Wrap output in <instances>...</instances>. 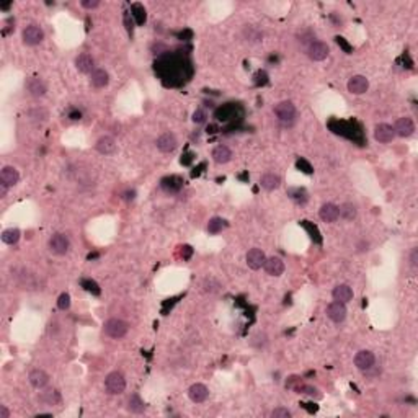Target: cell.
Returning a JSON list of instances; mask_svg holds the SVG:
<instances>
[{"mask_svg":"<svg viewBox=\"0 0 418 418\" xmlns=\"http://www.w3.org/2000/svg\"><path fill=\"white\" fill-rule=\"evenodd\" d=\"M410 265L413 266V268H417L418 266V249H413L412 254H410Z\"/></svg>","mask_w":418,"mask_h":418,"instance_id":"b9f144b4","label":"cell"},{"mask_svg":"<svg viewBox=\"0 0 418 418\" xmlns=\"http://www.w3.org/2000/svg\"><path fill=\"white\" fill-rule=\"evenodd\" d=\"M103 330H105V333H107L108 337L119 340V338L126 337L127 330H129V325H127V322H125V320H121V319H109V320L105 322Z\"/></svg>","mask_w":418,"mask_h":418,"instance_id":"3957f363","label":"cell"},{"mask_svg":"<svg viewBox=\"0 0 418 418\" xmlns=\"http://www.w3.org/2000/svg\"><path fill=\"white\" fill-rule=\"evenodd\" d=\"M90 80H91V85L96 87V89H103V87L108 85L109 75H108V72L105 71V69H95V71L91 72Z\"/></svg>","mask_w":418,"mask_h":418,"instance_id":"603a6c76","label":"cell"},{"mask_svg":"<svg viewBox=\"0 0 418 418\" xmlns=\"http://www.w3.org/2000/svg\"><path fill=\"white\" fill-rule=\"evenodd\" d=\"M10 417V412L5 405H0V418H8Z\"/></svg>","mask_w":418,"mask_h":418,"instance_id":"f6af8a7d","label":"cell"},{"mask_svg":"<svg viewBox=\"0 0 418 418\" xmlns=\"http://www.w3.org/2000/svg\"><path fill=\"white\" fill-rule=\"evenodd\" d=\"M302 226H304V227L307 229V231H309L310 237L314 238V240H315L317 243L322 242V238H320V234H319V231H317V227H315V226H312V224H309V220H302Z\"/></svg>","mask_w":418,"mask_h":418,"instance_id":"836d02e7","label":"cell"},{"mask_svg":"<svg viewBox=\"0 0 418 418\" xmlns=\"http://www.w3.org/2000/svg\"><path fill=\"white\" fill-rule=\"evenodd\" d=\"M263 268L270 276H281L284 273V261L278 256H272V258H266Z\"/></svg>","mask_w":418,"mask_h":418,"instance_id":"5bb4252c","label":"cell"},{"mask_svg":"<svg viewBox=\"0 0 418 418\" xmlns=\"http://www.w3.org/2000/svg\"><path fill=\"white\" fill-rule=\"evenodd\" d=\"M332 296L335 301L346 304V302H350L353 299V289L348 286V284H338V286L333 289Z\"/></svg>","mask_w":418,"mask_h":418,"instance_id":"44dd1931","label":"cell"},{"mask_svg":"<svg viewBox=\"0 0 418 418\" xmlns=\"http://www.w3.org/2000/svg\"><path fill=\"white\" fill-rule=\"evenodd\" d=\"M203 288H204L206 292H214V291H218V289L220 288V284L216 281V279L209 278V279H206V281L203 283Z\"/></svg>","mask_w":418,"mask_h":418,"instance_id":"d590c367","label":"cell"},{"mask_svg":"<svg viewBox=\"0 0 418 418\" xmlns=\"http://www.w3.org/2000/svg\"><path fill=\"white\" fill-rule=\"evenodd\" d=\"M299 390H302L304 394H307V396H312V397H314V396L319 397L320 396L319 390L314 389V387H310V385H302V387H299Z\"/></svg>","mask_w":418,"mask_h":418,"instance_id":"ab89813d","label":"cell"},{"mask_svg":"<svg viewBox=\"0 0 418 418\" xmlns=\"http://www.w3.org/2000/svg\"><path fill=\"white\" fill-rule=\"evenodd\" d=\"M82 284H84V288L87 289V291H90V292H93V294H100L98 284H96L95 281H89V279H84V281H82Z\"/></svg>","mask_w":418,"mask_h":418,"instance_id":"f35d334b","label":"cell"},{"mask_svg":"<svg viewBox=\"0 0 418 418\" xmlns=\"http://www.w3.org/2000/svg\"><path fill=\"white\" fill-rule=\"evenodd\" d=\"M28 381L35 389H43L49 384V374L43 369H33L28 376Z\"/></svg>","mask_w":418,"mask_h":418,"instance_id":"e0dca14e","label":"cell"},{"mask_svg":"<svg viewBox=\"0 0 418 418\" xmlns=\"http://www.w3.org/2000/svg\"><path fill=\"white\" fill-rule=\"evenodd\" d=\"M279 183H281V178H279L278 175H274V173H265V175L260 178V185L266 191L276 190V188L279 186Z\"/></svg>","mask_w":418,"mask_h":418,"instance_id":"d4e9b609","label":"cell"},{"mask_svg":"<svg viewBox=\"0 0 418 418\" xmlns=\"http://www.w3.org/2000/svg\"><path fill=\"white\" fill-rule=\"evenodd\" d=\"M69 247H71V242H69V238L64 234L57 232L49 238V250L54 255H66L69 252Z\"/></svg>","mask_w":418,"mask_h":418,"instance_id":"277c9868","label":"cell"},{"mask_svg":"<svg viewBox=\"0 0 418 418\" xmlns=\"http://www.w3.org/2000/svg\"><path fill=\"white\" fill-rule=\"evenodd\" d=\"M274 114H276L278 121L281 123L284 127H289L296 123L297 119V109L291 102H281L274 107Z\"/></svg>","mask_w":418,"mask_h":418,"instance_id":"6da1fadb","label":"cell"},{"mask_svg":"<svg viewBox=\"0 0 418 418\" xmlns=\"http://www.w3.org/2000/svg\"><path fill=\"white\" fill-rule=\"evenodd\" d=\"M327 317L330 320H333V322H337V324L343 322V320L346 319V307H345V304H343V302H338V301H335V302H332V304H328Z\"/></svg>","mask_w":418,"mask_h":418,"instance_id":"9c48e42d","label":"cell"},{"mask_svg":"<svg viewBox=\"0 0 418 418\" xmlns=\"http://www.w3.org/2000/svg\"><path fill=\"white\" fill-rule=\"evenodd\" d=\"M41 400L46 402L48 405H56V403L61 402V394H59L56 389H48V390H44V392H43Z\"/></svg>","mask_w":418,"mask_h":418,"instance_id":"f1b7e54d","label":"cell"},{"mask_svg":"<svg viewBox=\"0 0 418 418\" xmlns=\"http://www.w3.org/2000/svg\"><path fill=\"white\" fill-rule=\"evenodd\" d=\"M131 12H132V15H134V18H136L137 25H144V23H145V10H144V7H142L141 3H134V5L131 7Z\"/></svg>","mask_w":418,"mask_h":418,"instance_id":"d6a6232c","label":"cell"},{"mask_svg":"<svg viewBox=\"0 0 418 418\" xmlns=\"http://www.w3.org/2000/svg\"><path fill=\"white\" fill-rule=\"evenodd\" d=\"M44 39V31L38 25H28L23 30V41L28 46H36Z\"/></svg>","mask_w":418,"mask_h":418,"instance_id":"8992f818","label":"cell"},{"mask_svg":"<svg viewBox=\"0 0 418 418\" xmlns=\"http://www.w3.org/2000/svg\"><path fill=\"white\" fill-rule=\"evenodd\" d=\"M288 195L297 204H304L307 201V193L302 188H291V190H288Z\"/></svg>","mask_w":418,"mask_h":418,"instance_id":"1f68e13d","label":"cell"},{"mask_svg":"<svg viewBox=\"0 0 418 418\" xmlns=\"http://www.w3.org/2000/svg\"><path fill=\"white\" fill-rule=\"evenodd\" d=\"M206 119H208V114H206L204 109H196V111L193 113V121H195L196 125H203V123H206Z\"/></svg>","mask_w":418,"mask_h":418,"instance_id":"8d00e7d4","label":"cell"},{"mask_svg":"<svg viewBox=\"0 0 418 418\" xmlns=\"http://www.w3.org/2000/svg\"><path fill=\"white\" fill-rule=\"evenodd\" d=\"M75 67L79 69L82 73H90L95 71V61L89 53H82L75 59Z\"/></svg>","mask_w":418,"mask_h":418,"instance_id":"ac0fdd59","label":"cell"},{"mask_svg":"<svg viewBox=\"0 0 418 418\" xmlns=\"http://www.w3.org/2000/svg\"><path fill=\"white\" fill-rule=\"evenodd\" d=\"M297 167H299V168H301V167L304 168V172H306V173H312L310 165L307 164V162H304V160H299V162H297Z\"/></svg>","mask_w":418,"mask_h":418,"instance_id":"ee69618b","label":"cell"},{"mask_svg":"<svg viewBox=\"0 0 418 418\" xmlns=\"http://www.w3.org/2000/svg\"><path fill=\"white\" fill-rule=\"evenodd\" d=\"M266 261V255L263 250L260 249H250L249 254H247V265L252 270H260L261 266L265 265Z\"/></svg>","mask_w":418,"mask_h":418,"instance_id":"4fadbf2b","label":"cell"},{"mask_svg":"<svg viewBox=\"0 0 418 418\" xmlns=\"http://www.w3.org/2000/svg\"><path fill=\"white\" fill-rule=\"evenodd\" d=\"M127 410L131 413H142L144 412V402L141 400V397L137 394H132V396L127 399Z\"/></svg>","mask_w":418,"mask_h":418,"instance_id":"4316f807","label":"cell"},{"mask_svg":"<svg viewBox=\"0 0 418 418\" xmlns=\"http://www.w3.org/2000/svg\"><path fill=\"white\" fill-rule=\"evenodd\" d=\"M18 180H20V173H18V170L15 167L7 165V167L2 168V172H0V182H2L3 185H7L8 188L15 186Z\"/></svg>","mask_w":418,"mask_h":418,"instance_id":"2e32d148","label":"cell"},{"mask_svg":"<svg viewBox=\"0 0 418 418\" xmlns=\"http://www.w3.org/2000/svg\"><path fill=\"white\" fill-rule=\"evenodd\" d=\"M105 387H107L108 394H111V396H119V394H123L126 389L125 376H123L121 373H118V371L109 373L107 376V379H105Z\"/></svg>","mask_w":418,"mask_h":418,"instance_id":"7a4b0ae2","label":"cell"},{"mask_svg":"<svg viewBox=\"0 0 418 418\" xmlns=\"http://www.w3.org/2000/svg\"><path fill=\"white\" fill-rule=\"evenodd\" d=\"M188 396L195 403H203L206 402V399L209 397V390L204 384H193L190 390H188Z\"/></svg>","mask_w":418,"mask_h":418,"instance_id":"9a60e30c","label":"cell"},{"mask_svg":"<svg viewBox=\"0 0 418 418\" xmlns=\"http://www.w3.org/2000/svg\"><path fill=\"white\" fill-rule=\"evenodd\" d=\"M98 5H100L98 0H84V2H82V7L84 8H96Z\"/></svg>","mask_w":418,"mask_h":418,"instance_id":"60d3db41","label":"cell"},{"mask_svg":"<svg viewBox=\"0 0 418 418\" xmlns=\"http://www.w3.org/2000/svg\"><path fill=\"white\" fill-rule=\"evenodd\" d=\"M182 185H183V182H182V178H178V177H168L162 180V188L167 191H178L182 188Z\"/></svg>","mask_w":418,"mask_h":418,"instance_id":"4dcf8cb0","label":"cell"},{"mask_svg":"<svg viewBox=\"0 0 418 418\" xmlns=\"http://www.w3.org/2000/svg\"><path fill=\"white\" fill-rule=\"evenodd\" d=\"M335 41H337V43H338V46H342V48H343V49H345V51H346V53H350V51H351L350 44H348V43H346V41H345V39H343V38H340V36H337V38H335Z\"/></svg>","mask_w":418,"mask_h":418,"instance_id":"7bdbcfd3","label":"cell"},{"mask_svg":"<svg viewBox=\"0 0 418 418\" xmlns=\"http://www.w3.org/2000/svg\"><path fill=\"white\" fill-rule=\"evenodd\" d=\"M213 159L216 164H227L232 159V150L227 145H218L213 150Z\"/></svg>","mask_w":418,"mask_h":418,"instance_id":"cb8c5ba5","label":"cell"},{"mask_svg":"<svg viewBox=\"0 0 418 418\" xmlns=\"http://www.w3.org/2000/svg\"><path fill=\"white\" fill-rule=\"evenodd\" d=\"M374 363H376L374 353H371V351H367V350H361V351L356 353V356H355V366L358 367V369L367 371V369H371V367L374 366Z\"/></svg>","mask_w":418,"mask_h":418,"instance_id":"ba28073f","label":"cell"},{"mask_svg":"<svg viewBox=\"0 0 418 418\" xmlns=\"http://www.w3.org/2000/svg\"><path fill=\"white\" fill-rule=\"evenodd\" d=\"M396 132H394V127L385 125V123H381L374 127V139L378 142H382V144H387L394 139Z\"/></svg>","mask_w":418,"mask_h":418,"instance_id":"7c38bea8","label":"cell"},{"mask_svg":"<svg viewBox=\"0 0 418 418\" xmlns=\"http://www.w3.org/2000/svg\"><path fill=\"white\" fill-rule=\"evenodd\" d=\"M330 53L328 46L327 43H324V41H312V43L307 46V56H309L312 61H324V59H327Z\"/></svg>","mask_w":418,"mask_h":418,"instance_id":"5b68a950","label":"cell"},{"mask_svg":"<svg viewBox=\"0 0 418 418\" xmlns=\"http://www.w3.org/2000/svg\"><path fill=\"white\" fill-rule=\"evenodd\" d=\"M272 417L273 418H289V417H291V412H289L288 408L278 407V408H274V410L272 412Z\"/></svg>","mask_w":418,"mask_h":418,"instance_id":"74e56055","label":"cell"},{"mask_svg":"<svg viewBox=\"0 0 418 418\" xmlns=\"http://www.w3.org/2000/svg\"><path fill=\"white\" fill-rule=\"evenodd\" d=\"M20 236L21 234L18 229L10 227V229H7V231L2 232V240H3V243H7V245H15V243L20 240Z\"/></svg>","mask_w":418,"mask_h":418,"instance_id":"83f0119b","label":"cell"},{"mask_svg":"<svg viewBox=\"0 0 418 418\" xmlns=\"http://www.w3.org/2000/svg\"><path fill=\"white\" fill-rule=\"evenodd\" d=\"M7 190H8V186L3 185V183H0V196H2V198L7 195Z\"/></svg>","mask_w":418,"mask_h":418,"instance_id":"bcb514c9","label":"cell"},{"mask_svg":"<svg viewBox=\"0 0 418 418\" xmlns=\"http://www.w3.org/2000/svg\"><path fill=\"white\" fill-rule=\"evenodd\" d=\"M227 227H229V222L222 218H213L208 222V232L209 234H219Z\"/></svg>","mask_w":418,"mask_h":418,"instance_id":"484cf974","label":"cell"},{"mask_svg":"<svg viewBox=\"0 0 418 418\" xmlns=\"http://www.w3.org/2000/svg\"><path fill=\"white\" fill-rule=\"evenodd\" d=\"M319 216L324 222H335L338 218H340V213H338V206L333 204V203H325L322 208L319 211Z\"/></svg>","mask_w":418,"mask_h":418,"instance_id":"ffe728a7","label":"cell"},{"mask_svg":"<svg viewBox=\"0 0 418 418\" xmlns=\"http://www.w3.org/2000/svg\"><path fill=\"white\" fill-rule=\"evenodd\" d=\"M26 89L33 96H44L46 91H48V87L41 79L38 77H31V79L26 82Z\"/></svg>","mask_w":418,"mask_h":418,"instance_id":"7402d4cb","label":"cell"},{"mask_svg":"<svg viewBox=\"0 0 418 418\" xmlns=\"http://www.w3.org/2000/svg\"><path fill=\"white\" fill-rule=\"evenodd\" d=\"M155 144H157V149L160 150V152L168 154V152H173V150L177 149L178 142H177V137L173 136L172 132H164V134L157 139Z\"/></svg>","mask_w":418,"mask_h":418,"instance_id":"8fae6325","label":"cell"},{"mask_svg":"<svg viewBox=\"0 0 418 418\" xmlns=\"http://www.w3.org/2000/svg\"><path fill=\"white\" fill-rule=\"evenodd\" d=\"M413 131H415V123L412 121V118H407V116L399 118L396 121V126H394V132L400 137L412 136Z\"/></svg>","mask_w":418,"mask_h":418,"instance_id":"30bf717a","label":"cell"},{"mask_svg":"<svg viewBox=\"0 0 418 418\" xmlns=\"http://www.w3.org/2000/svg\"><path fill=\"white\" fill-rule=\"evenodd\" d=\"M369 89V80L364 75H353L348 80V91L353 95H363Z\"/></svg>","mask_w":418,"mask_h":418,"instance_id":"52a82bcc","label":"cell"},{"mask_svg":"<svg viewBox=\"0 0 418 418\" xmlns=\"http://www.w3.org/2000/svg\"><path fill=\"white\" fill-rule=\"evenodd\" d=\"M338 213H340V216H342L343 219L345 220H353L356 218V208H355V204L353 203H345V204H342L338 208Z\"/></svg>","mask_w":418,"mask_h":418,"instance_id":"f546056e","label":"cell"},{"mask_svg":"<svg viewBox=\"0 0 418 418\" xmlns=\"http://www.w3.org/2000/svg\"><path fill=\"white\" fill-rule=\"evenodd\" d=\"M96 150L103 155H111L116 152V141L111 136H103L96 141Z\"/></svg>","mask_w":418,"mask_h":418,"instance_id":"d6986e66","label":"cell"},{"mask_svg":"<svg viewBox=\"0 0 418 418\" xmlns=\"http://www.w3.org/2000/svg\"><path fill=\"white\" fill-rule=\"evenodd\" d=\"M57 307L61 310H67L69 307H71V296H69L67 292H62L61 296H59L57 299Z\"/></svg>","mask_w":418,"mask_h":418,"instance_id":"e575fe53","label":"cell"}]
</instances>
